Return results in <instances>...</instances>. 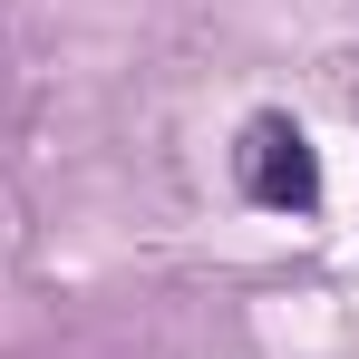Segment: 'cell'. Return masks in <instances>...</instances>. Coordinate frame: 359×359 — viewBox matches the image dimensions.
Returning <instances> with one entry per match:
<instances>
[{"label":"cell","instance_id":"6da1fadb","mask_svg":"<svg viewBox=\"0 0 359 359\" xmlns=\"http://www.w3.org/2000/svg\"><path fill=\"white\" fill-rule=\"evenodd\" d=\"M233 184H243V204H262V214H320V156H311L301 117H282V107L243 117Z\"/></svg>","mask_w":359,"mask_h":359}]
</instances>
